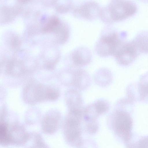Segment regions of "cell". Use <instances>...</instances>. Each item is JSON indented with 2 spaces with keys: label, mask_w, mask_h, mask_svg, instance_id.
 Returning <instances> with one entry per match:
<instances>
[{
  "label": "cell",
  "mask_w": 148,
  "mask_h": 148,
  "mask_svg": "<svg viewBox=\"0 0 148 148\" xmlns=\"http://www.w3.org/2000/svg\"><path fill=\"white\" fill-rule=\"evenodd\" d=\"M131 85L135 101L148 103V73L142 75L136 85Z\"/></svg>",
  "instance_id": "9c48e42d"
},
{
  "label": "cell",
  "mask_w": 148,
  "mask_h": 148,
  "mask_svg": "<svg viewBox=\"0 0 148 148\" xmlns=\"http://www.w3.org/2000/svg\"><path fill=\"white\" fill-rule=\"evenodd\" d=\"M78 148H97L96 143L91 139L84 140L82 143Z\"/></svg>",
  "instance_id": "9a60e30c"
},
{
  "label": "cell",
  "mask_w": 148,
  "mask_h": 148,
  "mask_svg": "<svg viewBox=\"0 0 148 148\" xmlns=\"http://www.w3.org/2000/svg\"><path fill=\"white\" fill-rule=\"evenodd\" d=\"M64 81L66 86L84 91L90 86L91 79L88 73L84 69L70 67L66 70Z\"/></svg>",
  "instance_id": "5b68a950"
},
{
  "label": "cell",
  "mask_w": 148,
  "mask_h": 148,
  "mask_svg": "<svg viewBox=\"0 0 148 148\" xmlns=\"http://www.w3.org/2000/svg\"><path fill=\"white\" fill-rule=\"evenodd\" d=\"M139 54L132 40L125 41L113 56L119 64L125 66L132 63Z\"/></svg>",
  "instance_id": "52a82bcc"
},
{
  "label": "cell",
  "mask_w": 148,
  "mask_h": 148,
  "mask_svg": "<svg viewBox=\"0 0 148 148\" xmlns=\"http://www.w3.org/2000/svg\"><path fill=\"white\" fill-rule=\"evenodd\" d=\"M127 104L116 102L108 115V126L115 136L125 144L132 137L133 121L126 107Z\"/></svg>",
  "instance_id": "6da1fadb"
},
{
  "label": "cell",
  "mask_w": 148,
  "mask_h": 148,
  "mask_svg": "<svg viewBox=\"0 0 148 148\" xmlns=\"http://www.w3.org/2000/svg\"><path fill=\"white\" fill-rule=\"evenodd\" d=\"M94 79L96 84L100 86H108L112 79L111 71L107 68H100L95 73Z\"/></svg>",
  "instance_id": "8fae6325"
},
{
  "label": "cell",
  "mask_w": 148,
  "mask_h": 148,
  "mask_svg": "<svg viewBox=\"0 0 148 148\" xmlns=\"http://www.w3.org/2000/svg\"><path fill=\"white\" fill-rule=\"evenodd\" d=\"M92 103L100 116L106 113L110 110V104L106 99H98Z\"/></svg>",
  "instance_id": "4fadbf2b"
},
{
  "label": "cell",
  "mask_w": 148,
  "mask_h": 148,
  "mask_svg": "<svg viewBox=\"0 0 148 148\" xmlns=\"http://www.w3.org/2000/svg\"><path fill=\"white\" fill-rule=\"evenodd\" d=\"M65 101L68 111L83 110L84 106L80 91L71 88L66 92Z\"/></svg>",
  "instance_id": "30bf717a"
},
{
  "label": "cell",
  "mask_w": 148,
  "mask_h": 148,
  "mask_svg": "<svg viewBox=\"0 0 148 148\" xmlns=\"http://www.w3.org/2000/svg\"><path fill=\"white\" fill-rule=\"evenodd\" d=\"M102 30L95 46V51L99 56H114L125 42L126 34L119 32L107 25Z\"/></svg>",
  "instance_id": "3957f363"
},
{
  "label": "cell",
  "mask_w": 148,
  "mask_h": 148,
  "mask_svg": "<svg viewBox=\"0 0 148 148\" xmlns=\"http://www.w3.org/2000/svg\"><path fill=\"white\" fill-rule=\"evenodd\" d=\"M69 57L70 67L81 68L90 63L92 56L91 51L88 48L80 47L72 51Z\"/></svg>",
  "instance_id": "ba28073f"
},
{
  "label": "cell",
  "mask_w": 148,
  "mask_h": 148,
  "mask_svg": "<svg viewBox=\"0 0 148 148\" xmlns=\"http://www.w3.org/2000/svg\"><path fill=\"white\" fill-rule=\"evenodd\" d=\"M138 7L132 1L112 0L102 7L99 17L107 25L124 20L136 12Z\"/></svg>",
  "instance_id": "7a4b0ae2"
},
{
  "label": "cell",
  "mask_w": 148,
  "mask_h": 148,
  "mask_svg": "<svg viewBox=\"0 0 148 148\" xmlns=\"http://www.w3.org/2000/svg\"><path fill=\"white\" fill-rule=\"evenodd\" d=\"M136 148H148V135L139 136L137 140Z\"/></svg>",
  "instance_id": "5bb4252c"
},
{
  "label": "cell",
  "mask_w": 148,
  "mask_h": 148,
  "mask_svg": "<svg viewBox=\"0 0 148 148\" xmlns=\"http://www.w3.org/2000/svg\"><path fill=\"white\" fill-rule=\"evenodd\" d=\"M84 120L83 111H68L64 125L65 139L69 145L78 148L82 143Z\"/></svg>",
  "instance_id": "277c9868"
},
{
  "label": "cell",
  "mask_w": 148,
  "mask_h": 148,
  "mask_svg": "<svg viewBox=\"0 0 148 148\" xmlns=\"http://www.w3.org/2000/svg\"><path fill=\"white\" fill-rule=\"evenodd\" d=\"M139 53H148V32L138 33L132 40Z\"/></svg>",
  "instance_id": "7c38bea8"
},
{
  "label": "cell",
  "mask_w": 148,
  "mask_h": 148,
  "mask_svg": "<svg viewBox=\"0 0 148 148\" xmlns=\"http://www.w3.org/2000/svg\"><path fill=\"white\" fill-rule=\"evenodd\" d=\"M101 8L96 2L87 1L74 4L72 11L77 18L91 21L99 17Z\"/></svg>",
  "instance_id": "8992f818"
}]
</instances>
